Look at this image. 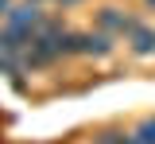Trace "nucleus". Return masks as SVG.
<instances>
[{
  "instance_id": "nucleus-4",
  "label": "nucleus",
  "mask_w": 155,
  "mask_h": 144,
  "mask_svg": "<svg viewBox=\"0 0 155 144\" xmlns=\"http://www.w3.org/2000/svg\"><path fill=\"white\" fill-rule=\"evenodd\" d=\"M128 47H132V55H140V59H147V55H155V27H147V23H140L132 35H128Z\"/></svg>"
},
{
  "instance_id": "nucleus-8",
  "label": "nucleus",
  "mask_w": 155,
  "mask_h": 144,
  "mask_svg": "<svg viewBox=\"0 0 155 144\" xmlns=\"http://www.w3.org/2000/svg\"><path fill=\"white\" fill-rule=\"evenodd\" d=\"M58 4H62V8H74V4H81V0H58Z\"/></svg>"
},
{
  "instance_id": "nucleus-3",
  "label": "nucleus",
  "mask_w": 155,
  "mask_h": 144,
  "mask_svg": "<svg viewBox=\"0 0 155 144\" xmlns=\"http://www.w3.org/2000/svg\"><path fill=\"white\" fill-rule=\"evenodd\" d=\"M81 55L109 59L113 55V35H105V31H81Z\"/></svg>"
},
{
  "instance_id": "nucleus-2",
  "label": "nucleus",
  "mask_w": 155,
  "mask_h": 144,
  "mask_svg": "<svg viewBox=\"0 0 155 144\" xmlns=\"http://www.w3.org/2000/svg\"><path fill=\"white\" fill-rule=\"evenodd\" d=\"M136 27H140V20H136L132 12H124V8H101L97 12V31H105V35H132Z\"/></svg>"
},
{
  "instance_id": "nucleus-1",
  "label": "nucleus",
  "mask_w": 155,
  "mask_h": 144,
  "mask_svg": "<svg viewBox=\"0 0 155 144\" xmlns=\"http://www.w3.org/2000/svg\"><path fill=\"white\" fill-rule=\"evenodd\" d=\"M47 23V16L39 12V4H16L8 16H4V27H12V31H19V35H27V39H35L39 35V27Z\"/></svg>"
},
{
  "instance_id": "nucleus-7",
  "label": "nucleus",
  "mask_w": 155,
  "mask_h": 144,
  "mask_svg": "<svg viewBox=\"0 0 155 144\" xmlns=\"http://www.w3.org/2000/svg\"><path fill=\"white\" fill-rule=\"evenodd\" d=\"M12 8H16V0H0V16H8Z\"/></svg>"
},
{
  "instance_id": "nucleus-5",
  "label": "nucleus",
  "mask_w": 155,
  "mask_h": 144,
  "mask_svg": "<svg viewBox=\"0 0 155 144\" xmlns=\"http://www.w3.org/2000/svg\"><path fill=\"white\" fill-rule=\"evenodd\" d=\"M136 136L143 144H155V117H147V121H140V129H136Z\"/></svg>"
},
{
  "instance_id": "nucleus-6",
  "label": "nucleus",
  "mask_w": 155,
  "mask_h": 144,
  "mask_svg": "<svg viewBox=\"0 0 155 144\" xmlns=\"http://www.w3.org/2000/svg\"><path fill=\"white\" fill-rule=\"evenodd\" d=\"M97 144H128V136H120V132H101Z\"/></svg>"
},
{
  "instance_id": "nucleus-9",
  "label": "nucleus",
  "mask_w": 155,
  "mask_h": 144,
  "mask_svg": "<svg viewBox=\"0 0 155 144\" xmlns=\"http://www.w3.org/2000/svg\"><path fill=\"white\" fill-rule=\"evenodd\" d=\"M147 8H151V12H155V0H147Z\"/></svg>"
},
{
  "instance_id": "nucleus-10",
  "label": "nucleus",
  "mask_w": 155,
  "mask_h": 144,
  "mask_svg": "<svg viewBox=\"0 0 155 144\" xmlns=\"http://www.w3.org/2000/svg\"><path fill=\"white\" fill-rule=\"evenodd\" d=\"M31 4H43V0H31Z\"/></svg>"
}]
</instances>
